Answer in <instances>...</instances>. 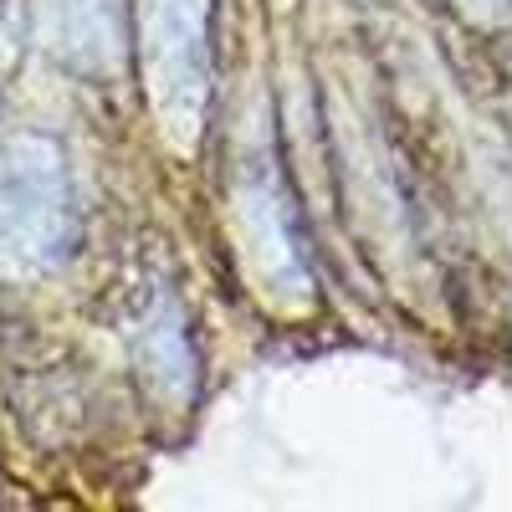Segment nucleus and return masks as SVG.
<instances>
[{
    "instance_id": "obj_2",
    "label": "nucleus",
    "mask_w": 512,
    "mask_h": 512,
    "mask_svg": "<svg viewBox=\"0 0 512 512\" xmlns=\"http://www.w3.org/2000/svg\"><path fill=\"white\" fill-rule=\"evenodd\" d=\"M205 16L210 0H149V52L175 108H195L205 93Z\"/></svg>"
},
{
    "instance_id": "obj_3",
    "label": "nucleus",
    "mask_w": 512,
    "mask_h": 512,
    "mask_svg": "<svg viewBox=\"0 0 512 512\" xmlns=\"http://www.w3.org/2000/svg\"><path fill=\"white\" fill-rule=\"evenodd\" d=\"M62 16H67V47L77 52V62L113 57V21H118L113 0H62Z\"/></svg>"
},
{
    "instance_id": "obj_1",
    "label": "nucleus",
    "mask_w": 512,
    "mask_h": 512,
    "mask_svg": "<svg viewBox=\"0 0 512 512\" xmlns=\"http://www.w3.org/2000/svg\"><path fill=\"white\" fill-rule=\"evenodd\" d=\"M72 251V195L57 144L16 139L0 159V256L16 267H57Z\"/></svg>"
}]
</instances>
